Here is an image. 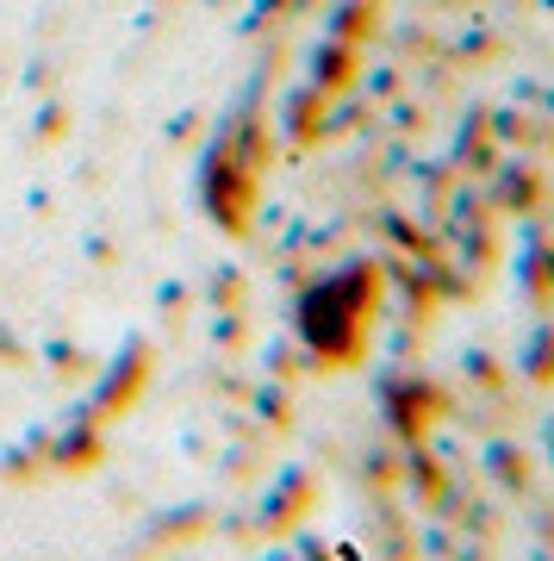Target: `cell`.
<instances>
[{
    "instance_id": "6da1fadb",
    "label": "cell",
    "mask_w": 554,
    "mask_h": 561,
    "mask_svg": "<svg viewBox=\"0 0 554 561\" xmlns=\"http://www.w3.org/2000/svg\"><path fill=\"white\" fill-rule=\"evenodd\" d=\"M50 468H69V474H76V468H94L100 461V431H94V419L88 424H76V431H62L57 443H50Z\"/></svg>"
},
{
    "instance_id": "7a4b0ae2",
    "label": "cell",
    "mask_w": 554,
    "mask_h": 561,
    "mask_svg": "<svg viewBox=\"0 0 554 561\" xmlns=\"http://www.w3.org/2000/svg\"><path fill=\"white\" fill-rule=\"evenodd\" d=\"M138 381H143V362L138 356H125L106 381L94 387V419H113V412H125V400L138 393Z\"/></svg>"
},
{
    "instance_id": "3957f363",
    "label": "cell",
    "mask_w": 554,
    "mask_h": 561,
    "mask_svg": "<svg viewBox=\"0 0 554 561\" xmlns=\"http://www.w3.org/2000/svg\"><path fill=\"white\" fill-rule=\"evenodd\" d=\"M50 362H57V375H81V350H69V343L50 350Z\"/></svg>"
}]
</instances>
